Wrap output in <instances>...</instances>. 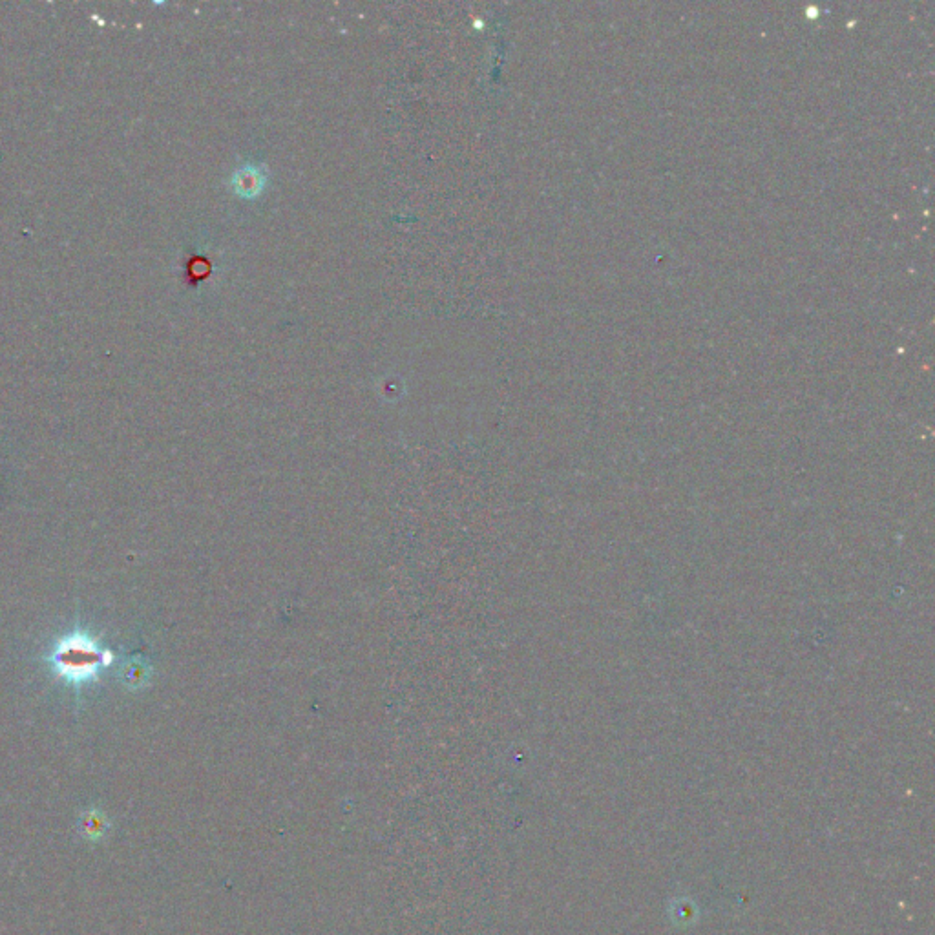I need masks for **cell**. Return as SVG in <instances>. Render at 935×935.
Returning <instances> with one entry per match:
<instances>
[{"label": "cell", "instance_id": "cell-1", "mask_svg": "<svg viewBox=\"0 0 935 935\" xmlns=\"http://www.w3.org/2000/svg\"><path fill=\"white\" fill-rule=\"evenodd\" d=\"M265 181H267V176L260 167H245L240 172H236L232 185L238 196L256 198L265 187Z\"/></svg>", "mask_w": 935, "mask_h": 935}, {"label": "cell", "instance_id": "cell-2", "mask_svg": "<svg viewBox=\"0 0 935 935\" xmlns=\"http://www.w3.org/2000/svg\"><path fill=\"white\" fill-rule=\"evenodd\" d=\"M85 824V833H88V837H94V835H101V833H105L106 820L105 817H101V815H99V817H92V815H88V817L85 819Z\"/></svg>", "mask_w": 935, "mask_h": 935}]
</instances>
